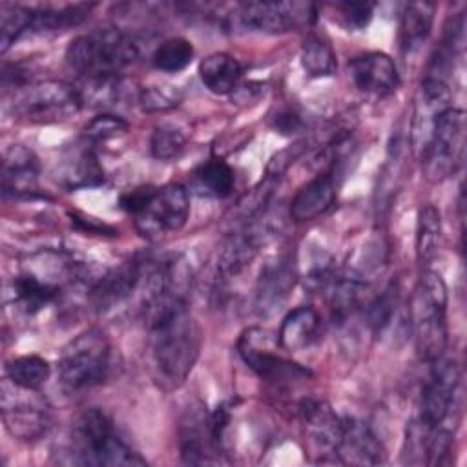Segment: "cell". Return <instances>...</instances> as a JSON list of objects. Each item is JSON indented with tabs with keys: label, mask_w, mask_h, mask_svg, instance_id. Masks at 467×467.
I'll return each mask as SVG.
<instances>
[{
	"label": "cell",
	"mask_w": 467,
	"mask_h": 467,
	"mask_svg": "<svg viewBox=\"0 0 467 467\" xmlns=\"http://www.w3.org/2000/svg\"><path fill=\"white\" fill-rule=\"evenodd\" d=\"M409 327L420 359L432 363L447 348V285L438 272L423 270L409 299Z\"/></svg>",
	"instance_id": "6da1fadb"
},
{
	"label": "cell",
	"mask_w": 467,
	"mask_h": 467,
	"mask_svg": "<svg viewBox=\"0 0 467 467\" xmlns=\"http://www.w3.org/2000/svg\"><path fill=\"white\" fill-rule=\"evenodd\" d=\"M137 58V40L115 27L80 35L66 49V64L86 80L119 77Z\"/></svg>",
	"instance_id": "7a4b0ae2"
},
{
	"label": "cell",
	"mask_w": 467,
	"mask_h": 467,
	"mask_svg": "<svg viewBox=\"0 0 467 467\" xmlns=\"http://www.w3.org/2000/svg\"><path fill=\"white\" fill-rule=\"evenodd\" d=\"M71 454L80 465H144L100 409H86L71 427Z\"/></svg>",
	"instance_id": "3957f363"
},
{
	"label": "cell",
	"mask_w": 467,
	"mask_h": 467,
	"mask_svg": "<svg viewBox=\"0 0 467 467\" xmlns=\"http://www.w3.org/2000/svg\"><path fill=\"white\" fill-rule=\"evenodd\" d=\"M111 345L100 328H88L60 352L58 376L66 389L84 390L100 385L109 372Z\"/></svg>",
	"instance_id": "277c9868"
},
{
	"label": "cell",
	"mask_w": 467,
	"mask_h": 467,
	"mask_svg": "<svg viewBox=\"0 0 467 467\" xmlns=\"http://www.w3.org/2000/svg\"><path fill=\"white\" fill-rule=\"evenodd\" d=\"M9 111L26 122H62L77 115L84 104L78 88L64 80L29 82L11 91Z\"/></svg>",
	"instance_id": "5b68a950"
},
{
	"label": "cell",
	"mask_w": 467,
	"mask_h": 467,
	"mask_svg": "<svg viewBox=\"0 0 467 467\" xmlns=\"http://www.w3.org/2000/svg\"><path fill=\"white\" fill-rule=\"evenodd\" d=\"M465 111L460 108L445 109L436 120L431 139L421 153L423 175L429 182H443L458 171L465 151Z\"/></svg>",
	"instance_id": "8992f818"
},
{
	"label": "cell",
	"mask_w": 467,
	"mask_h": 467,
	"mask_svg": "<svg viewBox=\"0 0 467 467\" xmlns=\"http://www.w3.org/2000/svg\"><path fill=\"white\" fill-rule=\"evenodd\" d=\"M190 215L188 192L181 184L151 186L142 208L133 215L137 232L146 239H159L179 232Z\"/></svg>",
	"instance_id": "52a82bcc"
},
{
	"label": "cell",
	"mask_w": 467,
	"mask_h": 467,
	"mask_svg": "<svg viewBox=\"0 0 467 467\" xmlns=\"http://www.w3.org/2000/svg\"><path fill=\"white\" fill-rule=\"evenodd\" d=\"M2 420L11 436L27 441L46 436L53 425L51 407L38 390L13 385V392H9L5 383L2 385Z\"/></svg>",
	"instance_id": "ba28073f"
},
{
	"label": "cell",
	"mask_w": 467,
	"mask_h": 467,
	"mask_svg": "<svg viewBox=\"0 0 467 467\" xmlns=\"http://www.w3.org/2000/svg\"><path fill=\"white\" fill-rule=\"evenodd\" d=\"M317 18L312 2H244L237 5V20L254 31L286 33L310 27Z\"/></svg>",
	"instance_id": "9c48e42d"
},
{
	"label": "cell",
	"mask_w": 467,
	"mask_h": 467,
	"mask_svg": "<svg viewBox=\"0 0 467 467\" xmlns=\"http://www.w3.org/2000/svg\"><path fill=\"white\" fill-rule=\"evenodd\" d=\"M431 365V376L421 390L418 420L429 427H449L456 410L460 368L456 361L443 356Z\"/></svg>",
	"instance_id": "30bf717a"
},
{
	"label": "cell",
	"mask_w": 467,
	"mask_h": 467,
	"mask_svg": "<svg viewBox=\"0 0 467 467\" xmlns=\"http://www.w3.org/2000/svg\"><path fill=\"white\" fill-rule=\"evenodd\" d=\"M297 414L308 454L316 462H337L336 449L341 438L343 418L327 401L316 398L301 400Z\"/></svg>",
	"instance_id": "8fae6325"
},
{
	"label": "cell",
	"mask_w": 467,
	"mask_h": 467,
	"mask_svg": "<svg viewBox=\"0 0 467 467\" xmlns=\"http://www.w3.org/2000/svg\"><path fill=\"white\" fill-rule=\"evenodd\" d=\"M270 334L261 328H248L237 341V350L243 361L261 378L270 383H294L297 379H306L310 376L308 368L299 363L285 359L275 354L265 341Z\"/></svg>",
	"instance_id": "7c38bea8"
},
{
	"label": "cell",
	"mask_w": 467,
	"mask_h": 467,
	"mask_svg": "<svg viewBox=\"0 0 467 467\" xmlns=\"http://www.w3.org/2000/svg\"><path fill=\"white\" fill-rule=\"evenodd\" d=\"M179 452L188 465H204L219 460L221 443L212 431V418L202 403L190 405L179 420Z\"/></svg>",
	"instance_id": "4fadbf2b"
},
{
	"label": "cell",
	"mask_w": 467,
	"mask_h": 467,
	"mask_svg": "<svg viewBox=\"0 0 467 467\" xmlns=\"http://www.w3.org/2000/svg\"><path fill=\"white\" fill-rule=\"evenodd\" d=\"M451 108V89L445 80L425 77L414 97L410 119V148L420 159L440 115Z\"/></svg>",
	"instance_id": "5bb4252c"
},
{
	"label": "cell",
	"mask_w": 467,
	"mask_h": 467,
	"mask_svg": "<svg viewBox=\"0 0 467 467\" xmlns=\"http://www.w3.org/2000/svg\"><path fill=\"white\" fill-rule=\"evenodd\" d=\"M297 281V268L292 255H277L265 263L255 285V310L259 316L274 314L288 297Z\"/></svg>",
	"instance_id": "9a60e30c"
},
{
	"label": "cell",
	"mask_w": 467,
	"mask_h": 467,
	"mask_svg": "<svg viewBox=\"0 0 467 467\" xmlns=\"http://www.w3.org/2000/svg\"><path fill=\"white\" fill-rule=\"evenodd\" d=\"M142 277V263L139 259H128L115 268L104 270L89 285V301L99 312L111 310L126 301L137 288Z\"/></svg>",
	"instance_id": "2e32d148"
},
{
	"label": "cell",
	"mask_w": 467,
	"mask_h": 467,
	"mask_svg": "<svg viewBox=\"0 0 467 467\" xmlns=\"http://www.w3.org/2000/svg\"><path fill=\"white\" fill-rule=\"evenodd\" d=\"M352 84L365 95L387 97L396 91L400 75L394 60L381 51H368L354 57L348 62Z\"/></svg>",
	"instance_id": "e0dca14e"
},
{
	"label": "cell",
	"mask_w": 467,
	"mask_h": 467,
	"mask_svg": "<svg viewBox=\"0 0 467 467\" xmlns=\"http://www.w3.org/2000/svg\"><path fill=\"white\" fill-rule=\"evenodd\" d=\"M336 460L350 465H378L385 460V451L367 423L345 416Z\"/></svg>",
	"instance_id": "ac0fdd59"
},
{
	"label": "cell",
	"mask_w": 467,
	"mask_h": 467,
	"mask_svg": "<svg viewBox=\"0 0 467 467\" xmlns=\"http://www.w3.org/2000/svg\"><path fill=\"white\" fill-rule=\"evenodd\" d=\"M265 226H261L257 221H248L241 230L234 232L219 252L217 275H221V279H230L244 270L265 243Z\"/></svg>",
	"instance_id": "d6986e66"
},
{
	"label": "cell",
	"mask_w": 467,
	"mask_h": 467,
	"mask_svg": "<svg viewBox=\"0 0 467 467\" xmlns=\"http://www.w3.org/2000/svg\"><path fill=\"white\" fill-rule=\"evenodd\" d=\"M337 192V170L332 166L330 170L316 175L310 182H306L290 202V217L296 223L314 221L323 215L336 201Z\"/></svg>",
	"instance_id": "ffe728a7"
},
{
	"label": "cell",
	"mask_w": 467,
	"mask_h": 467,
	"mask_svg": "<svg viewBox=\"0 0 467 467\" xmlns=\"http://www.w3.org/2000/svg\"><path fill=\"white\" fill-rule=\"evenodd\" d=\"M38 182V159L36 155L13 144L5 150L2 161V192L11 197H29L36 192Z\"/></svg>",
	"instance_id": "44dd1931"
},
{
	"label": "cell",
	"mask_w": 467,
	"mask_h": 467,
	"mask_svg": "<svg viewBox=\"0 0 467 467\" xmlns=\"http://www.w3.org/2000/svg\"><path fill=\"white\" fill-rule=\"evenodd\" d=\"M57 181L69 190L99 186L104 181V168L88 142L64 151L58 161Z\"/></svg>",
	"instance_id": "7402d4cb"
},
{
	"label": "cell",
	"mask_w": 467,
	"mask_h": 467,
	"mask_svg": "<svg viewBox=\"0 0 467 467\" xmlns=\"http://www.w3.org/2000/svg\"><path fill=\"white\" fill-rule=\"evenodd\" d=\"M434 22V4L410 2L400 18V44L405 55L416 53L429 38Z\"/></svg>",
	"instance_id": "603a6c76"
},
{
	"label": "cell",
	"mask_w": 467,
	"mask_h": 467,
	"mask_svg": "<svg viewBox=\"0 0 467 467\" xmlns=\"http://www.w3.org/2000/svg\"><path fill=\"white\" fill-rule=\"evenodd\" d=\"M319 328V314L310 305L290 310L277 332V343L283 350L296 352L310 345Z\"/></svg>",
	"instance_id": "cb8c5ba5"
},
{
	"label": "cell",
	"mask_w": 467,
	"mask_h": 467,
	"mask_svg": "<svg viewBox=\"0 0 467 467\" xmlns=\"http://www.w3.org/2000/svg\"><path fill=\"white\" fill-rule=\"evenodd\" d=\"M367 290V283L356 274H337L328 285L327 299L334 323H343L361 305Z\"/></svg>",
	"instance_id": "d4e9b609"
},
{
	"label": "cell",
	"mask_w": 467,
	"mask_h": 467,
	"mask_svg": "<svg viewBox=\"0 0 467 467\" xmlns=\"http://www.w3.org/2000/svg\"><path fill=\"white\" fill-rule=\"evenodd\" d=\"M11 286H13L15 303L20 305L26 314H36L38 310L53 303L60 294V286L57 283L49 279H42L33 272L18 274L13 279Z\"/></svg>",
	"instance_id": "484cf974"
},
{
	"label": "cell",
	"mask_w": 467,
	"mask_h": 467,
	"mask_svg": "<svg viewBox=\"0 0 467 467\" xmlns=\"http://www.w3.org/2000/svg\"><path fill=\"white\" fill-rule=\"evenodd\" d=\"M241 75V64L228 53H212L199 64L201 82L215 95L235 91Z\"/></svg>",
	"instance_id": "4316f807"
},
{
	"label": "cell",
	"mask_w": 467,
	"mask_h": 467,
	"mask_svg": "<svg viewBox=\"0 0 467 467\" xmlns=\"http://www.w3.org/2000/svg\"><path fill=\"white\" fill-rule=\"evenodd\" d=\"M93 9V4H71L60 7H33L31 29L36 33H49V31H66L67 27L78 26Z\"/></svg>",
	"instance_id": "83f0119b"
},
{
	"label": "cell",
	"mask_w": 467,
	"mask_h": 467,
	"mask_svg": "<svg viewBox=\"0 0 467 467\" xmlns=\"http://www.w3.org/2000/svg\"><path fill=\"white\" fill-rule=\"evenodd\" d=\"M51 376L49 363L36 354L18 356L5 365V379L27 390H40Z\"/></svg>",
	"instance_id": "f1b7e54d"
},
{
	"label": "cell",
	"mask_w": 467,
	"mask_h": 467,
	"mask_svg": "<svg viewBox=\"0 0 467 467\" xmlns=\"http://www.w3.org/2000/svg\"><path fill=\"white\" fill-rule=\"evenodd\" d=\"M441 219L432 204H425L418 213L416 224V255L421 265L431 263L440 248Z\"/></svg>",
	"instance_id": "f546056e"
},
{
	"label": "cell",
	"mask_w": 467,
	"mask_h": 467,
	"mask_svg": "<svg viewBox=\"0 0 467 467\" xmlns=\"http://www.w3.org/2000/svg\"><path fill=\"white\" fill-rule=\"evenodd\" d=\"M301 66L310 77L334 75L337 62L330 42L321 35H308L301 46Z\"/></svg>",
	"instance_id": "4dcf8cb0"
},
{
	"label": "cell",
	"mask_w": 467,
	"mask_h": 467,
	"mask_svg": "<svg viewBox=\"0 0 467 467\" xmlns=\"http://www.w3.org/2000/svg\"><path fill=\"white\" fill-rule=\"evenodd\" d=\"M195 181L204 193L213 197H228L235 184L232 166L219 157H212L195 170Z\"/></svg>",
	"instance_id": "1f68e13d"
},
{
	"label": "cell",
	"mask_w": 467,
	"mask_h": 467,
	"mask_svg": "<svg viewBox=\"0 0 467 467\" xmlns=\"http://www.w3.org/2000/svg\"><path fill=\"white\" fill-rule=\"evenodd\" d=\"M33 7L20 4H0V51L5 53L26 31L31 29Z\"/></svg>",
	"instance_id": "d6a6232c"
},
{
	"label": "cell",
	"mask_w": 467,
	"mask_h": 467,
	"mask_svg": "<svg viewBox=\"0 0 467 467\" xmlns=\"http://www.w3.org/2000/svg\"><path fill=\"white\" fill-rule=\"evenodd\" d=\"M193 58V46L182 36H173L164 40L151 57L153 67L164 73L182 71Z\"/></svg>",
	"instance_id": "836d02e7"
},
{
	"label": "cell",
	"mask_w": 467,
	"mask_h": 467,
	"mask_svg": "<svg viewBox=\"0 0 467 467\" xmlns=\"http://www.w3.org/2000/svg\"><path fill=\"white\" fill-rule=\"evenodd\" d=\"M398 303H400V292H398V285L392 281L385 286V290L381 294H378L370 303H368V308H367V321H368V327L379 334L381 330H385L394 314H396V308H398Z\"/></svg>",
	"instance_id": "e575fe53"
},
{
	"label": "cell",
	"mask_w": 467,
	"mask_h": 467,
	"mask_svg": "<svg viewBox=\"0 0 467 467\" xmlns=\"http://www.w3.org/2000/svg\"><path fill=\"white\" fill-rule=\"evenodd\" d=\"M184 144L186 135L171 124L157 126L150 137V151L159 161H170L177 157L184 150Z\"/></svg>",
	"instance_id": "d590c367"
},
{
	"label": "cell",
	"mask_w": 467,
	"mask_h": 467,
	"mask_svg": "<svg viewBox=\"0 0 467 467\" xmlns=\"http://www.w3.org/2000/svg\"><path fill=\"white\" fill-rule=\"evenodd\" d=\"M128 131V124L115 115L104 113L95 117L84 130V139L88 144L95 142H106L109 139H117L119 135H124Z\"/></svg>",
	"instance_id": "8d00e7d4"
},
{
	"label": "cell",
	"mask_w": 467,
	"mask_h": 467,
	"mask_svg": "<svg viewBox=\"0 0 467 467\" xmlns=\"http://www.w3.org/2000/svg\"><path fill=\"white\" fill-rule=\"evenodd\" d=\"M336 7L345 26L354 31L363 29L370 22L374 13V4H368V2H341Z\"/></svg>",
	"instance_id": "74e56055"
},
{
	"label": "cell",
	"mask_w": 467,
	"mask_h": 467,
	"mask_svg": "<svg viewBox=\"0 0 467 467\" xmlns=\"http://www.w3.org/2000/svg\"><path fill=\"white\" fill-rule=\"evenodd\" d=\"M139 102L144 111H161V109H170L177 104V97L168 93L166 89L161 88H150L144 89L139 97Z\"/></svg>",
	"instance_id": "f35d334b"
},
{
	"label": "cell",
	"mask_w": 467,
	"mask_h": 467,
	"mask_svg": "<svg viewBox=\"0 0 467 467\" xmlns=\"http://www.w3.org/2000/svg\"><path fill=\"white\" fill-rule=\"evenodd\" d=\"M274 128L281 133V135H297L303 133L306 128V122L303 120L301 115H297L292 109L286 111H279L274 117Z\"/></svg>",
	"instance_id": "ab89813d"
}]
</instances>
